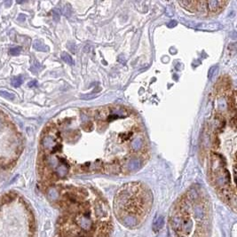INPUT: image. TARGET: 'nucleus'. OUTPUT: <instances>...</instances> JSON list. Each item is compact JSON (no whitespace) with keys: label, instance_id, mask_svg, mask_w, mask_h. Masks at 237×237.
I'll return each instance as SVG.
<instances>
[{"label":"nucleus","instance_id":"nucleus-1","mask_svg":"<svg viewBox=\"0 0 237 237\" xmlns=\"http://www.w3.org/2000/svg\"><path fill=\"white\" fill-rule=\"evenodd\" d=\"M77 225L80 227L83 230L90 231L92 228V222L90 220L89 216L87 215H79L76 220Z\"/></svg>","mask_w":237,"mask_h":237},{"label":"nucleus","instance_id":"nucleus-2","mask_svg":"<svg viewBox=\"0 0 237 237\" xmlns=\"http://www.w3.org/2000/svg\"><path fill=\"white\" fill-rule=\"evenodd\" d=\"M194 218L198 220H202L205 217V211L202 205H195L194 208Z\"/></svg>","mask_w":237,"mask_h":237},{"label":"nucleus","instance_id":"nucleus-3","mask_svg":"<svg viewBox=\"0 0 237 237\" xmlns=\"http://www.w3.org/2000/svg\"><path fill=\"white\" fill-rule=\"evenodd\" d=\"M123 223L129 227H132L138 224V220L136 217L132 215H128V216H125L123 219Z\"/></svg>","mask_w":237,"mask_h":237},{"label":"nucleus","instance_id":"nucleus-4","mask_svg":"<svg viewBox=\"0 0 237 237\" xmlns=\"http://www.w3.org/2000/svg\"><path fill=\"white\" fill-rule=\"evenodd\" d=\"M164 225V217L163 216H160V217H158V218L156 219V220L154 222V230L155 231H159L163 228Z\"/></svg>","mask_w":237,"mask_h":237},{"label":"nucleus","instance_id":"nucleus-5","mask_svg":"<svg viewBox=\"0 0 237 237\" xmlns=\"http://www.w3.org/2000/svg\"><path fill=\"white\" fill-rule=\"evenodd\" d=\"M182 223H183V219L180 218V217H175L172 220V227H174L176 231L181 230Z\"/></svg>","mask_w":237,"mask_h":237},{"label":"nucleus","instance_id":"nucleus-6","mask_svg":"<svg viewBox=\"0 0 237 237\" xmlns=\"http://www.w3.org/2000/svg\"><path fill=\"white\" fill-rule=\"evenodd\" d=\"M33 47H34L36 51H40V52H47V51L49 50V48H48L45 44H43L41 41H39V40L34 41V43H33Z\"/></svg>","mask_w":237,"mask_h":237},{"label":"nucleus","instance_id":"nucleus-7","mask_svg":"<svg viewBox=\"0 0 237 237\" xmlns=\"http://www.w3.org/2000/svg\"><path fill=\"white\" fill-rule=\"evenodd\" d=\"M193 227V223L190 220H183V223H182V227H181V230L185 233H189L191 231Z\"/></svg>","mask_w":237,"mask_h":237},{"label":"nucleus","instance_id":"nucleus-8","mask_svg":"<svg viewBox=\"0 0 237 237\" xmlns=\"http://www.w3.org/2000/svg\"><path fill=\"white\" fill-rule=\"evenodd\" d=\"M0 96L6 99V100L9 101H13L15 99V95L8 91H5V90H0Z\"/></svg>","mask_w":237,"mask_h":237},{"label":"nucleus","instance_id":"nucleus-9","mask_svg":"<svg viewBox=\"0 0 237 237\" xmlns=\"http://www.w3.org/2000/svg\"><path fill=\"white\" fill-rule=\"evenodd\" d=\"M96 213L97 216H103V214L107 213V209L103 207V203H98L96 204Z\"/></svg>","mask_w":237,"mask_h":237},{"label":"nucleus","instance_id":"nucleus-10","mask_svg":"<svg viewBox=\"0 0 237 237\" xmlns=\"http://www.w3.org/2000/svg\"><path fill=\"white\" fill-rule=\"evenodd\" d=\"M23 80H22V78L21 76H18V77H13L12 79V85L14 86V87H19L20 85H22Z\"/></svg>","mask_w":237,"mask_h":237},{"label":"nucleus","instance_id":"nucleus-11","mask_svg":"<svg viewBox=\"0 0 237 237\" xmlns=\"http://www.w3.org/2000/svg\"><path fill=\"white\" fill-rule=\"evenodd\" d=\"M62 60H63L67 64H70V65L73 64L72 57H70V55L68 54L67 52H62Z\"/></svg>","mask_w":237,"mask_h":237},{"label":"nucleus","instance_id":"nucleus-12","mask_svg":"<svg viewBox=\"0 0 237 237\" xmlns=\"http://www.w3.org/2000/svg\"><path fill=\"white\" fill-rule=\"evenodd\" d=\"M22 52V47H20V46H17V47H13L9 50V53L11 55H13V56H17L19 55L20 53H21Z\"/></svg>","mask_w":237,"mask_h":237},{"label":"nucleus","instance_id":"nucleus-13","mask_svg":"<svg viewBox=\"0 0 237 237\" xmlns=\"http://www.w3.org/2000/svg\"><path fill=\"white\" fill-rule=\"evenodd\" d=\"M49 197H50L51 199H52V200L57 199V197H58V193H57V191H56L55 189H51V190L49 191Z\"/></svg>","mask_w":237,"mask_h":237},{"label":"nucleus","instance_id":"nucleus-14","mask_svg":"<svg viewBox=\"0 0 237 237\" xmlns=\"http://www.w3.org/2000/svg\"><path fill=\"white\" fill-rule=\"evenodd\" d=\"M28 86L29 87H35V86H37V82L36 81V80H33V81H31V82H29V84H28Z\"/></svg>","mask_w":237,"mask_h":237},{"label":"nucleus","instance_id":"nucleus-15","mask_svg":"<svg viewBox=\"0 0 237 237\" xmlns=\"http://www.w3.org/2000/svg\"><path fill=\"white\" fill-rule=\"evenodd\" d=\"M175 25H176V22H171V23L169 24L168 26H169V27H171V26H175Z\"/></svg>","mask_w":237,"mask_h":237},{"label":"nucleus","instance_id":"nucleus-16","mask_svg":"<svg viewBox=\"0 0 237 237\" xmlns=\"http://www.w3.org/2000/svg\"><path fill=\"white\" fill-rule=\"evenodd\" d=\"M157 237H165V236H164V234H161L158 235Z\"/></svg>","mask_w":237,"mask_h":237},{"label":"nucleus","instance_id":"nucleus-17","mask_svg":"<svg viewBox=\"0 0 237 237\" xmlns=\"http://www.w3.org/2000/svg\"><path fill=\"white\" fill-rule=\"evenodd\" d=\"M2 128V123H1V121H0V129Z\"/></svg>","mask_w":237,"mask_h":237}]
</instances>
